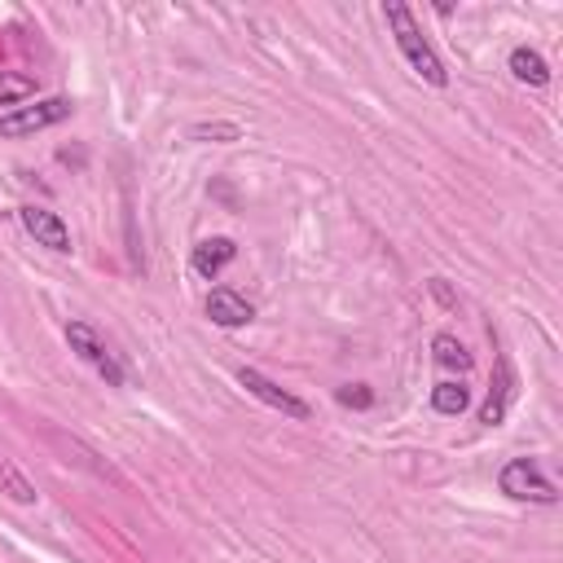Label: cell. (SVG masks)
Listing matches in <instances>:
<instances>
[{"label":"cell","mask_w":563,"mask_h":563,"mask_svg":"<svg viewBox=\"0 0 563 563\" xmlns=\"http://www.w3.org/2000/svg\"><path fill=\"white\" fill-rule=\"evenodd\" d=\"M383 19H388L392 40H396L401 58L409 62V71H414L418 79H427L431 88H444V84H449V71H444L440 53L431 49V40L423 36V27H418L414 10H409V5H401V0H392V5H383Z\"/></svg>","instance_id":"obj_1"},{"label":"cell","mask_w":563,"mask_h":563,"mask_svg":"<svg viewBox=\"0 0 563 563\" xmlns=\"http://www.w3.org/2000/svg\"><path fill=\"white\" fill-rule=\"evenodd\" d=\"M66 344H71V353H75L84 366H93V370L106 379V388H124V383H128L124 362L110 353V344L101 340V334H97L88 321H66Z\"/></svg>","instance_id":"obj_2"},{"label":"cell","mask_w":563,"mask_h":563,"mask_svg":"<svg viewBox=\"0 0 563 563\" xmlns=\"http://www.w3.org/2000/svg\"><path fill=\"white\" fill-rule=\"evenodd\" d=\"M71 110H75L71 97H40V101H32V106H14V110H5V115H0V137H10V142L36 137V133H45V128L71 120Z\"/></svg>","instance_id":"obj_3"},{"label":"cell","mask_w":563,"mask_h":563,"mask_svg":"<svg viewBox=\"0 0 563 563\" xmlns=\"http://www.w3.org/2000/svg\"><path fill=\"white\" fill-rule=\"evenodd\" d=\"M498 489L515 502H533V506H554L559 502V489L554 480L533 463V458H511L502 472H498Z\"/></svg>","instance_id":"obj_4"},{"label":"cell","mask_w":563,"mask_h":563,"mask_svg":"<svg viewBox=\"0 0 563 563\" xmlns=\"http://www.w3.org/2000/svg\"><path fill=\"white\" fill-rule=\"evenodd\" d=\"M19 224H23V230H27L40 247H49V252H58V256L71 252V230H66V220H62L58 211L27 203V207H19Z\"/></svg>","instance_id":"obj_5"},{"label":"cell","mask_w":563,"mask_h":563,"mask_svg":"<svg viewBox=\"0 0 563 563\" xmlns=\"http://www.w3.org/2000/svg\"><path fill=\"white\" fill-rule=\"evenodd\" d=\"M238 383H243V388H247V392H252L256 401H265L269 409L286 414V418H299V423L308 418V405H304L299 396H291V392H286L282 383H273L269 375H260L256 366H243V370H238Z\"/></svg>","instance_id":"obj_6"},{"label":"cell","mask_w":563,"mask_h":563,"mask_svg":"<svg viewBox=\"0 0 563 563\" xmlns=\"http://www.w3.org/2000/svg\"><path fill=\"white\" fill-rule=\"evenodd\" d=\"M207 317H211V326H220V330H238V326H247V321L256 317V308H252V299L238 295L234 286H216V291L207 295Z\"/></svg>","instance_id":"obj_7"},{"label":"cell","mask_w":563,"mask_h":563,"mask_svg":"<svg viewBox=\"0 0 563 563\" xmlns=\"http://www.w3.org/2000/svg\"><path fill=\"white\" fill-rule=\"evenodd\" d=\"M234 256H238V243H234V238H203V243L189 252V269L211 282V278H220L224 265H234Z\"/></svg>","instance_id":"obj_8"},{"label":"cell","mask_w":563,"mask_h":563,"mask_svg":"<svg viewBox=\"0 0 563 563\" xmlns=\"http://www.w3.org/2000/svg\"><path fill=\"white\" fill-rule=\"evenodd\" d=\"M506 66H511V75H515L519 84H528V88H546V84H550V62H546L537 49H528V45L511 49Z\"/></svg>","instance_id":"obj_9"},{"label":"cell","mask_w":563,"mask_h":563,"mask_svg":"<svg viewBox=\"0 0 563 563\" xmlns=\"http://www.w3.org/2000/svg\"><path fill=\"white\" fill-rule=\"evenodd\" d=\"M511 401H515V375H511V362L502 357V362H498V383H493V392H489V401H485V409H480V423L498 427V423L506 418Z\"/></svg>","instance_id":"obj_10"},{"label":"cell","mask_w":563,"mask_h":563,"mask_svg":"<svg viewBox=\"0 0 563 563\" xmlns=\"http://www.w3.org/2000/svg\"><path fill=\"white\" fill-rule=\"evenodd\" d=\"M431 409L444 414V418L467 414V409H472V388H467L463 379H440V383L431 388Z\"/></svg>","instance_id":"obj_11"},{"label":"cell","mask_w":563,"mask_h":563,"mask_svg":"<svg viewBox=\"0 0 563 563\" xmlns=\"http://www.w3.org/2000/svg\"><path fill=\"white\" fill-rule=\"evenodd\" d=\"M431 357H436L440 370H458V375L472 370V353L454 340V334H436V340H431Z\"/></svg>","instance_id":"obj_12"},{"label":"cell","mask_w":563,"mask_h":563,"mask_svg":"<svg viewBox=\"0 0 563 563\" xmlns=\"http://www.w3.org/2000/svg\"><path fill=\"white\" fill-rule=\"evenodd\" d=\"M0 493H10L14 502H23V506H32L40 493H36V485L10 463V458H0Z\"/></svg>","instance_id":"obj_13"},{"label":"cell","mask_w":563,"mask_h":563,"mask_svg":"<svg viewBox=\"0 0 563 563\" xmlns=\"http://www.w3.org/2000/svg\"><path fill=\"white\" fill-rule=\"evenodd\" d=\"M36 93V79H27V75H14V71H0V106H19V101H27Z\"/></svg>","instance_id":"obj_14"},{"label":"cell","mask_w":563,"mask_h":563,"mask_svg":"<svg viewBox=\"0 0 563 563\" xmlns=\"http://www.w3.org/2000/svg\"><path fill=\"white\" fill-rule=\"evenodd\" d=\"M189 137H194V142H238L243 128H238V124H194Z\"/></svg>","instance_id":"obj_15"},{"label":"cell","mask_w":563,"mask_h":563,"mask_svg":"<svg viewBox=\"0 0 563 563\" xmlns=\"http://www.w3.org/2000/svg\"><path fill=\"white\" fill-rule=\"evenodd\" d=\"M334 396H340V405H353V409H370L375 405V392L366 383H344Z\"/></svg>","instance_id":"obj_16"}]
</instances>
